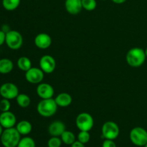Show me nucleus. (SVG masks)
I'll return each instance as SVG.
<instances>
[{"label":"nucleus","mask_w":147,"mask_h":147,"mask_svg":"<svg viewBox=\"0 0 147 147\" xmlns=\"http://www.w3.org/2000/svg\"><path fill=\"white\" fill-rule=\"evenodd\" d=\"M17 147H36L35 142L30 136L21 138Z\"/></svg>","instance_id":"5701e85b"},{"label":"nucleus","mask_w":147,"mask_h":147,"mask_svg":"<svg viewBox=\"0 0 147 147\" xmlns=\"http://www.w3.org/2000/svg\"><path fill=\"white\" fill-rule=\"evenodd\" d=\"M60 139H61L63 144L66 145H70V146L76 141V136H75L74 134L70 131L67 130H65L62 134V135L60 136Z\"/></svg>","instance_id":"aec40b11"},{"label":"nucleus","mask_w":147,"mask_h":147,"mask_svg":"<svg viewBox=\"0 0 147 147\" xmlns=\"http://www.w3.org/2000/svg\"><path fill=\"white\" fill-rule=\"evenodd\" d=\"M57 105L55 99H42L37 106V113L42 117L48 118L54 116L57 110Z\"/></svg>","instance_id":"7ed1b4c3"},{"label":"nucleus","mask_w":147,"mask_h":147,"mask_svg":"<svg viewBox=\"0 0 147 147\" xmlns=\"http://www.w3.org/2000/svg\"><path fill=\"white\" fill-rule=\"evenodd\" d=\"M113 3L117 4H123L124 2H126V0H111Z\"/></svg>","instance_id":"2f4dec72"},{"label":"nucleus","mask_w":147,"mask_h":147,"mask_svg":"<svg viewBox=\"0 0 147 147\" xmlns=\"http://www.w3.org/2000/svg\"><path fill=\"white\" fill-rule=\"evenodd\" d=\"M11 108V103L9 100L6 98H3L0 100V111L1 112L9 111Z\"/></svg>","instance_id":"bb28decb"},{"label":"nucleus","mask_w":147,"mask_h":147,"mask_svg":"<svg viewBox=\"0 0 147 147\" xmlns=\"http://www.w3.org/2000/svg\"><path fill=\"white\" fill-rule=\"evenodd\" d=\"M44 74L45 73L40 68L32 67L25 72V79L32 84H39L42 81Z\"/></svg>","instance_id":"1a4fd4ad"},{"label":"nucleus","mask_w":147,"mask_h":147,"mask_svg":"<svg viewBox=\"0 0 147 147\" xmlns=\"http://www.w3.org/2000/svg\"><path fill=\"white\" fill-rule=\"evenodd\" d=\"M83 9L87 11H93L97 7V2L96 0H81Z\"/></svg>","instance_id":"b1692460"},{"label":"nucleus","mask_w":147,"mask_h":147,"mask_svg":"<svg viewBox=\"0 0 147 147\" xmlns=\"http://www.w3.org/2000/svg\"><path fill=\"white\" fill-rule=\"evenodd\" d=\"M65 7L69 14L76 15L79 14L83 9L81 0H65Z\"/></svg>","instance_id":"4468645a"},{"label":"nucleus","mask_w":147,"mask_h":147,"mask_svg":"<svg viewBox=\"0 0 147 147\" xmlns=\"http://www.w3.org/2000/svg\"><path fill=\"white\" fill-rule=\"evenodd\" d=\"M57 106L60 107H67L70 106L73 101L71 96L67 93H61L57 95L55 98Z\"/></svg>","instance_id":"dca6fc26"},{"label":"nucleus","mask_w":147,"mask_h":147,"mask_svg":"<svg viewBox=\"0 0 147 147\" xmlns=\"http://www.w3.org/2000/svg\"><path fill=\"white\" fill-rule=\"evenodd\" d=\"M78 141H79L81 143L86 144L88 143L90 139V134L89 131H80L78 133L77 136Z\"/></svg>","instance_id":"393cba45"},{"label":"nucleus","mask_w":147,"mask_h":147,"mask_svg":"<svg viewBox=\"0 0 147 147\" xmlns=\"http://www.w3.org/2000/svg\"><path fill=\"white\" fill-rule=\"evenodd\" d=\"M21 0H2V6L7 11H14L18 8Z\"/></svg>","instance_id":"4be33fe9"},{"label":"nucleus","mask_w":147,"mask_h":147,"mask_svg":"<svg viewBox=\"0 0 147 147\" xmlns=\"http://www.w3.org/2000/svg\"><path fill=\"white\" fill-rule=\"evenodd\" d=\"M71 147H86L84 144L81 143L79 141H76L73 144L71 145Z\"/></svg>","instance_id":"7c9ffc66"},{"label":"nucleus","mask_w":147,"mask_h":147,"mask_svg":"<svg viewBox=\"0 0 147 147\" xmlns=\"http://www.w3.org/2000/svg\"><path fill=\"white\" fill-rule=\"evenodd\" d=\"M34 44L38 48L45 50L50 47L52 44V38L48 34L40 33L34 38Z\"/></svg>","instance_id":"ddd939ff"},{"label":"nucleus","mask_w":147,"mask_h":147,"mask_svg":"<svg viewBox=\"0 0 147 147\" xmlns=\"http://www.w3.org/2000/svg\"><path fill=\"white\" fill-rule=\"evenodd\" d=\"M5 43L11 50H18L22 46L23 37L18 31L10 30L6 33Z\"/></svg>","instance_id":"39448f33"},{"label":"nucleus","mask_w":147,"mask_h":147,"mask_svg":"<svg viewBox=\"0 0 147 147\" xmlns=\"http://www.w3.org/2000/svg\"><path fill=\"white\" fill-rule=\"evenodd\" d=\"M76 124L80 131H90L93 127L94 121L91 115L88 113L83 112L78 115L76 119Z\"/></svg>","instance_id":"0eeeda50"},{"label":"nucleus","mask_w":147,"mask_h":147,"mask_svg":"<svg viewBox=\"0 0 147 147\" xmlns=\"http://www.w3.org/2000/svg\"><path fill=\"white\" fill-rule=\"evenodd\" d=\"M144 147H147V143L146 144L144 145Z\"/></svg>","instance_id":"f704fd0d"},{"label":"nucleus","mask_w":147,"mask_h":147,"mask_svg":"<svg viewBox=\"0 0 147 147\" xmlns=\"http://www.w3.org/2000/svg\"><path fill=\"white\" fill-rule=\"evenodd\" d=\"M1 31L4 32V33H7L8 32H9L10 30V28H9V26L8 25V24H3V25H1Z\"/></svg>","instance_id":"c756f323"},{"label":"nucleus","mask_w":147,"mask_h":147,"mask_svg":"<svg viewBox=\"0 0 147 147\" xmlns=\"http://www.w3.org/2000/svg\"><path fill=\"white\" fill-rule=\"evenodd\" d=\"M20 139L21 134L14 127L5 129L0 136V141L4 147H17Z\"/></svg>","instance_id":"f257e3e1"},{"label":"nucleus","mask_w":147,"mask_h":147,"mask_svg":"<svg viewBox=\"0 0 147 147\" xmlns=\"http://www.w3.org/2000/svg\"><path fill=\"white\" fill-rule=\"evenodd\" d=\"M36 91H37V96L42 99L52 98L55 93L54 88L53 86L49 83H39L37 89H36Z\"/></svg>","instance_id":"f8f14e48"},{"label":"nucleus","mask_w":147,"mask_h":147,"mask_svg":"<svg viewBox=\"0 0 147 147\" xmlns=\"http://www.w3.org/2000/svg\"><path fill=\"white\" fill-rule=\"evenodd\" d=\"M16 100H17V103L18 104V106L23 109L28 107L31 103V99H30V96L24 93L19 94L16 98Z\"/></svg>","instance_id":"412c9836"},{"label":"nucleus","mask_w":147,"mask_h":147,"mask_svg":"<svg viewBox=\"0 0 147 147\" xmlns=\"http://www.w3.org/2000/svg\"><path fill=\"white\" fill-rule=\"evenodd\" d=\"M129 139L136 146H144L147 143V131L142 127H134L129 133Z\"/></svg>","instance_id":"20e7f679"},{"label":"nucleus","mask_w":147,"mask_h":147,"mask_svg":"<svg viewBox=\"0 0 147 147\" xmlns=\"http://www.w3.org/2000/svg\"><path fill=\"white\" fill-rule=\"evenodd\" d=\"M101 1H107V0H101Z\"/></svg>","instance_id":"c9c22d12"},{"label":"nucleus","mask_w":147,"mask_h":147,"mask_svg":"<svg viewBox=\"0 0 147 147\" xmlns=\"http://www.w3.org/2000/svg\"><path fill=\"white\" fill-rule=\"evenodd\" d=\"M102 136L105 139L115 140L120 134V129L117 123L113 121H106L101 129Z\"/></svg>","instance_id":"423d86ee"},{"label":"nucleus","mask_w":147,"mask_h":147,"mask_svg":"<svg viewBox=\"0 0 147 147\" xmlns=\"http://www.w3.org/2000/svg\"><path fill=\"white\" fill-rule=\"evenodd\" d=\"M145 53H146V56L147 57V47H146V50H145Z\"/></svg>","instance_id":"72a5a7b5"},{"label":"nucleus","mask_w":147,"mask_h":147,"mask_svg":"<svg viewBox=\"0 0 147 147\" xmlns=\"http://www.w3.org/2000/svg\"><path fill=\"white\" fill-rule=\"evenodd\" d=\"M4 128L2 127V126H1V125L0 124V136H1V134H2V132H3V131H4Z\"/></svg>","instance_id":"473e14b6"},{"label":"nucleus","mask_w":147,"mask_h":147,"mask_svg":"<svg viewBox=\"0 0 147 147\" xmlns=\"http://www.w3.org/2000/svg\"><path fill=\"white\" fill-rule=\"evenodd\" d=\"M102 147H116V144L114 142V140L105 139L102 144Z\"/></svg>","instance_id":"cd10ccee"},{"label":"nucleus","mask_w":147,"mask_h":147,"mask_svg":"<svg viewBox=\"0 0 147 147\" xmlns=\"http://www.w3.org/2000/svg\"><path fill=\"white\" fill-rule=\"evenodd\" d=\"M65 125L60 121H55L50 124L48 127V132L52 136H59L65 131Z\"/></svg>","instance_id":"2eb2a0df"},{"label":"nucleus","mask_w":147,"mask_h":147,"mask_svg":"<svg viewBox=\"0 0 147 147\" xmlns=\"http://www.w3.org/2000/svg\"><path fill=\"white\" fill-rule=\"evenodd\" d=\"M16 129L18 131L19 133L21 134V136H27L31 133L32 130V126L31 123L29 122L28 121L23 120L20 121L16 125Z\"/></svg>","instance_id":"f3484780"},{"label":"nucleus","mask_w":147,"mask_h":147,"mask_svg":"<svg viewBox=\"0 0 147 147\" xmlns=\"http://www.w3.org/2000/svg\"><path fill=\"white\" fill-rule=\"evenodd\" d=\"M61 139L59 136H52L47 142L48 147H60L62 145Z\"/></svg>","instance_id":"a878e982"},{"label":"nucleus","mask_w":147,"mask_h":147,"mask_svg":"<svg viewBox=\"0 0 147 147\" xmlns=\"http://www.w3.org/2000/svg\"><path fill=\"white\" fill-rule=\"evenodd\" d=\"M19 94L18 87L14 83H5L0 86V96L3 98L12 100L16 98Z\"/></svg>","instance_id":"6e6552de"},{"label":"nucleus","mask_w":147,"mask_h":147,"mask_svg":"<svg viewBox=\"0 0 147 147\" xmlns=\"http://www.w3.org/2000/svg\"><path fill=\"white\" fill-rule=\"evenodd\" d=\"M40 67L45 73L50 74L56 67V62L54 57L49 55H43L40 60Z\"/></svg>","instance_id":"9d476101"},{"label":"nucleus","mask_w":147,"mask_h":147,"mask_svg":"<svg viewBox=\"0 0 147 147\" xmlns=\"http://www.w3.org/2000/svg\"><path fill=\"white\" fill-rule=\"evenodd\" d=\"M5 39H6V33L1 31L0 30V46L2 45L4 43H5Z\"/></svg>","instance_id":"c85d7f7f"},{"label":"nucleus","mask_w":147,"mask_h":147,"mask_svg":"<svg viewBox=\"0 0 147 147\" xmlns=\"http://www.w3.org/2000/svg\"><path fill=\"white\" fill-rule=\"evenodd\" d=\"M14 68L13 62L10 59L2 58L0 60V73L3 75L11 73Z\"/></svg>","instance_id":"a211bd4d"},{"label":"nucleus","mask_w":147,"mask_h":147,"mask_svg":"<svg viewBox=\"0 0 147 147\" xmlns=\"http://www.w3.org/2000/svg\"><path fill=\"white\" fill-rule=\"evenodd\" d=\"M17 67H19V69L22 71H27L28 70H30L32 67V62L30 59L27 57L25 56H22V57H20L18 59L17 62Z\"/></svg>","instance_id":"6ab92c4d"},{"label":"nucleus","mask_w":147,"mask_h":147,"mask_svg":"<svg viewBox=\"0 0 147 147\" xmlns=\"http://www.w3.org/2000/svg\"><path fill=\"white\" fill-rule=\"evenodd\" d=\"M146 57L145 50L140 47H134L128 51L126 60L131 67H139L144 63Z\"/></svg>","instance_id":"f03ea898"},{"label":"nucleus","mask_w":147,"mask_h":147,"mask_svg":"<svg viewBox=\"0 0 147 147\" xmlns=\"http://www.w3.org/2000/svg\"><path fill=\"white\" fill-rule=\"evenodd\" d=\"M17 123V118L11 111L1 112L0 114V124L4 129L14 127Z\"/></svg>","instance_id":"9b49d317"}]
</instances>
